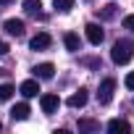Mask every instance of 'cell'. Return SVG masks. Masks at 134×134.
<instances>
[{
    "label": "cell",
    "instance_id": "obj_1",
    "mask_svg": "<svg viewBox=\"0 0 134 134\" xmlns=\"http://www.w3.org/2000/svg\"><path fill=\"white\" fill-rule=\"evenodd\" d=\"M131 55H134V45H131L129 40H118V42L113 45V50H110V58H113V63H116V66L129 63V60H131Z\"/></svg>",
    "mask_w": 134,
    "mask_h": 134
},
{
    "label": "cell",
    "instance_id": "obj_2",
    "mask_svg": "<svg viewBox=\"0 0 134 134\" xmlns=\"http://www.w3.org/2000/svg\"><path fill=\"white\" fill-rule=\"evenodd\" d=\"M113 90H116V79H103L100 82V90H97V100L103 103V105H108L110 103V97H113Z\"/></svg>",
    "mask_w": 134,
    "mask_h": 134
},
{
    "label": "cell",
    "instance_id": "obj_3",
    "mask_svg": "<svg viewBox=\"0 0 134 134\" xmlns=\"http://www.w3.org/2000/svg\"><path fill=\"white\" fill-rule=\"evenodd\" d=\"M40 105H42V113H55L60 108V97L58 95H42L40 97Z\"/></svg>",
    "mask_w": 134,
    "mask_h": 134
},
{
    "label": "cell",
    "instance_id": "obj_4",
    "mask_svg": "<svg viewBox=\"0 0 134 134\" xmlns=\"http://www.w3.org/2000/svg\"><path fill=\"white\" fill-rule=\"evenodd\" d=\"M108 131L110 134H129L131 131V124L124 121V118H113V121H108Z\"/></svg>",
    "mask_w": 134,
    "mask_h": 134
},
{
    "label": "cell",
    "instance_id": "obj_5",
    "mask_svg": "<svg viewBox=\"0 0 134 134\" xmlns=\"http://www.w3.org/2000/svg\"><path fill=\"white\" fill-rule=\"evenodd\" d=\"M84 29H87V40H90L92 45H100V42H103V37H105V32H103V29H100L97 24H87Z\"/></svg>",
    "mask_w": 134,
    "mask_h": 134
},
{
    "label": "cell",
    "instance_id": "obj_6",
    "mask_svg": "<svg viewBox=\"0 0 134 134\" xmlns=\"http://www.w3.org/2000/svg\"><path fill=\"white\" fill-rule=\"evenodd\" d=\"M29 47H32V50H45V47H50V34H47V32L34 34L32 42H29Z\"/></svg>",
    "mask_w": 134,
    "mask_h": 134
},
{
    "label": "cell",
    "instance_id": "obj_7",
    "mask_svg": "<svg viewBox=\"0 0 134 134\" xmlns=\"http://www.w3.org/2000/svg\"><path fill=\"white\" fill-rule=\"evenodd\" d=\"M19 92H21L24 97H37V92H40V84H37V79H26V82H21Z\"/></svg>",
    "mask_w": 134,
    "mask_h": 134
},
{
    "label": "cell",
    "instance_id": "obj_8",
    "mask_svg": "<svg viewBox=\"0 0 134 134\" xmlns=\"http://www.w3.org/2000/svg\"><path fill=\"white\" fill-rule=\"evenodd\" d=\"M5 32H8L11 37H21V34H24V21H21V19H8V21H5Z\"/></svg>",
    "mask_w": 134,
    "mask_h": 134
},
{
    "label": "cell",
    "instance_id": "obj_9",
    "mask_svg": "<svg viewBox=\"0 0 134 134\" xmlns=\"http://www.w3.org/2000/svg\"><path fill=\"white\" fill-rule=\"evenodd\" d=\"M29 113H32V110H29V105H26V103H19V105H13V108H11V118H13V121H26V118H29Z\"/></svg>",
    "mask_w": 134,
    "mask_h": 134
},
{
    "label": "cell",
    "instance_id": "obj_10",
    "mask_svg": "<svg viewBox=\"0 0 134 134\" xmlns=\"http://www.w3.org/2000/svg\"><path fill=\"white\" fill-rule=\"evenodd\" d=\"M63 45H66V50H69V53H76V50L82 47V42H79V34H74V32H66V34H63Z\"/></svg>",
    "mask_w": 134,
    "mask_h": 134
},
{
    "label": "cell",
    "instance_id": "obj_11",
    "mask_svg": "<svg viewBox=\"0 0 134 134\" xmlns=\"http://www.w3.org/2000/svg\"><path fill=\"white\" fill-rule=\"evenodd\" d=\"M87 100H90L87 90H79V92H74V95L69 97V105H71V108H84V105H87Z\"/></svg>",
    "mask_w": 134,
    "mask_h": 134
},
{
    "label": "cell",
    "instance_id": "obj_12",
    "mask_svg": "<svg viewBox=\"0 0 134 134\" xmlns=\"http://www.w3.org/2000/svg\"><path fill=\"white\" fill-rule=\"evenodd\" d=\"M24 11H26L29 16H40V19H45V13H42V3H40V0H24Z\"/></svg>",
    "mask_w": 134,
    "mask_h": 134
},
{
    "label": "cell",
    "instance_id": "obj_13",
    "mask_svg": "<svg viewBox=\"0 0 134 134\" xmlns=\"http://www.w3.org/2000/svg\"><path fill=\"white\" fill-rule=\"evenodd\" d=\"M34 74H37L40 79H53L55 66H53V63H40V66H34Z\"/></svg>",
    "mask_w": 134,
    "mask_h": 134
},
{
    "label": "cell",
    "instance_id": "obj_14",
    "mask_svg": "<svg viewBox=\"0 0 134 134\" xmlns=\"http://www.w3.org/2000/svg\"><path fill=\"white\" fill-rule=\"evenodd\" d=\"M76 129H79V131H100V124L92 121V118H79Z\"/></svg>",
    "mask_w": 134,
    "mask_h": 134
},
{
    "label": "cell",
    "instance_id": "obj_15",
    "mask_svg": "<svg viewBox=\"0 0 134 134\" xmlns=\"http://www.w3.org/2000/svg\"><path fill=\"white\" fill-rule=\"evenodd\" d=\"M116 8H118L116 3H108V5H103V11H100V19H103V21L113 19V16H116Z\"/></svg>",
    "mask_w": 134,
    "mask_h": 134
},
{
    "label": "cell",
    "instance_id": "obj_16",
    "mask_svg": "<svg viewBox=\"0 0 134 134\" xmlns=\"http://www.w3.org/2000/svg\"><path fill=\"white\" fill-rule=\"evenodd\" d=\"M13 92H16V87H13V84H0V100H11V97H13Z\"/></svg>",
    "mask_w": 134,
    "mask_h": 134
},
{
    "label": "cell",
    "instance_id": "obj_17",
    "mask_svg": "<svg viewBox=\"0 0 134 134\" xmlns=\"http://www.w3.org/2000/svg\"><path fill=\"white\" fill-rule=\"evenodd\" d=\"M53 5H55L58 11H63V13H66V11H71V5H74V0H53Z\"/></svg>",
    "mask_w": 134,
    "mask_h": 134
},
{
    "label": "cell",
    "instance_id": "obj_18",
    "mask_svg": "<svg viewBox=\"0 0 134 134\" xmlns=\"http://www.w3.org/2000/svg\"><path fill=\"white\" fill-rule=\"evenodd\" d=\"M124 29H129V32H134V13H129V16H124Z\"/></svg>",
    "mask_w": 134,
    "mask_h": 134
},
{
    "label": "cell",
    "instance_id": "obj_19",
    "mask_svg": "<svg viewBox=\"0 0 134 134\" xmlns=\"http://www.w3.org/2000/svg\"><path fill=\"white\" fill-rule=\"evenodd\" d=\"M124 84H126V90H134V71H131V74H126Z\"/></svg>",
    "mask_w": 134,
    "mask_h": 134
},
{
    "label": "cell",
    "instance_id": "obj_20",
    "mask_svg": "<svg viewBox=\"0 0 134 134\" xmlns=\"http://www.w3.org/2000/svg\"><path fill=\"white\" fill-rule=\"evenodd\" d=\"M3 55H8V45H5L3 40H0V58H3Z\"/></svg>",
    "mask_w": 134,
    "mask_h": 134
},
{
    "label": "cell",
    "instance_id": "obj_21",
    "mask_svg": "<svg viewBox=\"0 0 134 134\" xmlns=\"http://www.w3.org/2000/svg\"><path fill=\"white\" fill-rule=\"evenodd\" d=\"M84 66H95V69H97V66H100V60H92V58H87V60H84Z\"/></svg>",
    "mask_w": 134,
    "mask_h": 134
},
{
    "label": "cell",
    "instance_id": "obj_22",
    "mask_svg": "<svg viewBox=\"0 0 134 134\" xmlns=\"http://www.w3.org/2000/svg\"><path fill=\"white\" fill-rule=\"evenodd\" d=\"M8 3H11V0H0V5H8Z\"/></svg>",
    "mask_w": 134,
    "mask_h": 134
},
{
    "label": "cell",
    "instance_id": "obj_23",
    "mask_svg": "<svg viewBox=\"0 0 134 134\" xmlns=\"http://www.w3.org/2000/svg\"><path fill=\"white\" fill-rule=\"evenodd\" d=\"M0 129H3V124H0Z\"/></svg>",
    "mask_w": 134,
    "mask_h": 134
}]
</instances>
